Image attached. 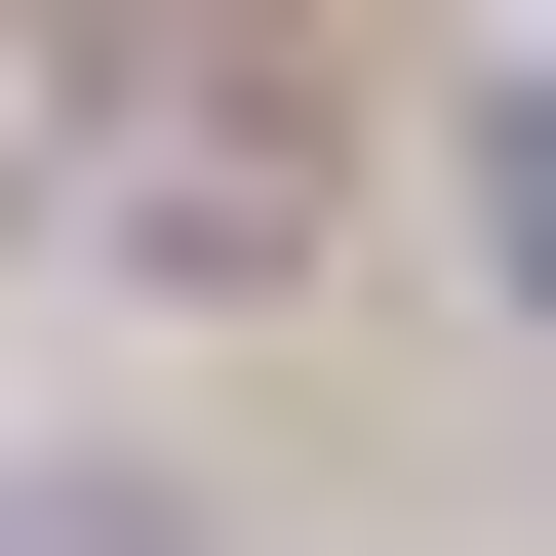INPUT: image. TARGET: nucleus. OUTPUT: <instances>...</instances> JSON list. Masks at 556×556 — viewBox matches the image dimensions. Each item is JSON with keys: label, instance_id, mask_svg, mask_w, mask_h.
Returning <instances> with one entry per match:
<instances>
[{"label": "nucleus", "instance_id": "f257e3e1", "mask_svg": "<svg viewBox=\"0 0 556 556\" xmlns=\"http://www.w3.org/2000/svg\"><path fill=\"white\" fill-rule=\"evenodd\" d=\"M477 239H517V278H556V80H517V160H477Z\"/></svg>", "mask_w": 556, "mask_h": 556}]
</instances>
